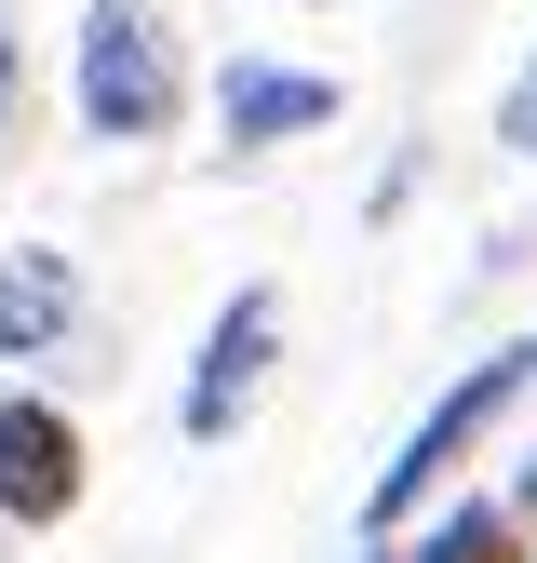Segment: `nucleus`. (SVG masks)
<instances>
[{"mask_svg":"<svg viewBox=\"0 0 537 563\" xmlns=\"http://www.w3.org/2000/svg\"><path fill=\"white\" fill-rule=\"evenodd\" d=\"M524 389H537V349H484V363H470V376H457V389L417 416V430L390 443V470L363 483V537L390 550L403 523H430V510L457 497V470H470V456H484V443L511 430V402H524Z\"/></svg>","mask_w":537,"mask_h":563,"instance_id":"nucleus-1","label":"nucleus"},{"mask_svg":"<svg viewBox=\"0 0 537 563\" xmlns=\"http://www.w3.org/2000/svg\"><path fill=\"white\" fill-rule=\"evenodd\" d=\"M67 108H81L95 148H149L188 108V67H175V27L149 0H81V41H67Z\"/></svg>","mask_w":537,"mask_h":563,"instance_id":"nucleus-2","label":"nucleus"},{"mask_svg":"<svg viewBox=\"0 0 537 563\" xmlns=\"http://www.w3.org/2000/svg\"><path fill=\"white\" fill-rule=\"evenodd\" d=\"M283 376V282H242V296L201 322V349H188V389H175V430L188 443H229L242 416H255V389Z\"/></svg>","mask_w":537,"mask_h":563,"instance_id":"nucleus-3","label":"nucleus"},{"mask_svg":"<svg viewBox=\"0 0 537 563\" xmlns=\"http://www.w3.org/2000/svg\"><path fill=\"white\" fill-rule=\"evenodd\" d=\"M81 430H67V402L41 389H0V523L14 537H54L67 510H81Z\"/></svg>","mask_w":537,"mask_h":563,"instance_id":"nucleus-4","label":"nucleus"},{"mask_svg":"<svg viewBox=\"0 0 537 563\" xmlns=\"http://www.w3.org/2000/svg\"><path fill=\"white\" fill-rule=\"evenodd\" d=\"M336 108H350V95H336L322 67H283V54H229V67H216V134H229L242 162H255V148H296V134H322Z\"/></svg>","mask_w":537,"mask_h":563,"instance_id":"nucleus-5","label":"nucleus"},{"mask_svg":"<svg viewBox=\"0 0 537 563\" xmlns=\"http://www.w3.org/2000/svg\"><path fill=\"white\" fill-rule=\"evenodd\" d=\"M67 322H81V268L54 242H14L0 255V363H54Z\"/></svg>","mask_w":537,"mask_h":563,"instance_id":"nucleus-6","label":"nucleus"},{"mask_svg":"<svg viewBox=\"0 0 537 563\" xmlns=\"http://www.w3.org/2000/svg\"><path fill=\"white\" fill-rule=\"evenodd\" d=\"M403 563H537V537H524L497 497H443L417 537H403Z\"/></svg>","mask_w":537,"mask_h":563,"instance_id":"nucleus-7","label":"nucleus"},{"mask_svg":"<svg viewBox=\"0 0 537 563\" xmlns=\"http://www.w3.org/2000/svg\"><path fill=\"white\" fill-rule=\"evenodd\" d=\"M497 148H511V162H537V54L497 81Z\"/></svg>","mask_w":537,"mask_h":563,"instance_id":"nucleus-8","label":"nucleus"},{"mask_svg":"<svg viewBox=\"0 0 537 563\" xmlns=\"http://www.w3.org/2000/svg\"><path fill=\"white\" fill-rule=\"evenodd\" d=\"M14 121H28V41H14V14H0V148H14Z\"/></svg>","mask_w":537,"mask_h":563,"instance_id":"nucleus-9","label":"nucleus"},{"mask_svg":"<svg viewBox=\"0 0 537 563\" xmlns=\"http://www.w3.org/2000/svg\"><path fill=\"white\" fill-rule=\"evenodd\" d=\"M497 510H511V523H524V537H537V443H524V456H511V483H497Z\"/></svg>","mask_w":537,"mask_h":563,"instance_id":"nucleus-10","label":"nucleus"},{"mask_svg":"<svg viewBox=\"0 0 537 563\" xmlns=\"http://www.w3.org/2000/svg\"><path fill=\"white\" fill-rule=\"evenodd\" d=\"M363 563H403V550H363Z\"/></svg>","mask_w":537,"mask_h":563,"instance_id":"nucleus-11","label":"nucleus"},{"mask_svg":"<svg viewBox=\"0 0 537 563\" xmlns=\"http://www.w3.org/2000/svg\"><path fill=\"white\" fill-rule=\"evenodd\" d=\"M524 349H537V335H524Z\"/></svg>","mask_w":537,"mask_h":563,"instance_id":"nucleus-12","label":"nucleus"}]
</instances>
